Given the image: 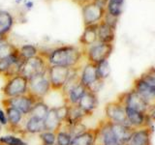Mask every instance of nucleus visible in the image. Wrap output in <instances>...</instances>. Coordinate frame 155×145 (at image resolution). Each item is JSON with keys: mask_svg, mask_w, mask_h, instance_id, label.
Returning <instances> with one entry per match:
<instances>
[{"mask_svg": "<svg viewBox=\"0 0 155 145\" xmlns=\"http://www.w3.org/2000/svg\"><path fill=\"white\" fill-rule=\"evenodd\" d=\"M82 56L84 52L79 47L67 45L53 48L48 53L47 56L43 57L46 58L50 66H61L74 69L80 64Z\"/></svg>", "mask_w": 155, "mask_h": 145, "instance_id": "nucleus-1", "label": "nucleus"}, {"mask_svg": "<svg viewBox=\"0 0 155 145\" xmlns=\"http://www.w3.org/2000/svg\"><path fill=\"white\" fill-rule=\"evenodd\" d=\"M51 91V87L48 72L45 74L34 76L28 79V94L38 101H44Z\"/></svg>", "mask_w": 155, "mask_h": 145, "instance_id": "nucleus-2", "label": "nucleus"}, {"mask_svg": "<svg viewBox=\"0 0 155 145\" xmlns=\"http://www.w3.org/2000/svg\"><path fill=\"white\" fill-rule=\"evenodd\" d=\"M1 91L4 99L25 95L28 93V79L21 75L10 77L7 79Z\"/></svg>", "mask_w": 155, "mask_h": 145, "instance_id": "nucleus-3", "label": "nucleus"}, {"mask_svg": "<svg viewBox=\"0 0 155 145\" xmlns=\"http://www.w3.org/2000/svg\"><path fill=\"white\" fill-rule=\"evenodd\" d=\"M48 67L50 65L48 64L46 58L39 54L35 57L29 58V59L23 61L21 67V71H19V75L29 79L34 76L45 74L48 72Z\"/></svg>", "mask_w": 155, "mask_h": 145, "instance_id": "nucleus-4", "label": "nucleus"}, {"mask_svg": "<svg viewBox=\"0 0 155 145\" xmlns=\"http://www.w3.org/2000/svg\"><path fill=\"white\" fill-rule=\"evenodd\" d=\"M116 100L119 101L124 105V108H128L131 109L140 111L143 113H148L149 108L143 99L140 97L134 89L123 92L118 95Z\"/></svg>", "mask_w": 155, "mask_h": 145, "instance_id": "nucleus-5", "label": "nucleus"}, {"mask_svg": "<svg viewBox=\"0 0 155 145\" xmlns=\"http://www.w3.org/2000/svg\"><path fill=\"white\" fill-rule=\"evenodd\" d=\"M95 129L93 145H121L110 129V121L103 119Z\"/></svg>", "mask_w": 155, "mask_h": 145, "instance_id": "nucleus-6", "label": "nucleus"}, {"mask_svg": "<svg viewBox=\"0 0 155 145\" xmlns=\"http://www.w3.org/2000/svg\"><path fill=\"white\" fill-rule=\"evenodd\" d=\"M114 47L111 44L106 43H95L88 47L86 50V58L89 63L97 65L105 60H108L113 52Z\"/></svg>", "mask_w": 155, "mask_h": 145, "instance_id": "nucleus-7", "label": "nucleus"}, {"mask_svg": "<svg viewBox=\"0 0 155 145\" xmlns=\"http://www.w3.org/2000/svg\"><path fill=\"white\" fill-rule=\"evenodd\" d=\"M37 102H39L37 99H35L34 97H32L31 95H29L27 93L25 95L14 97V98L3 99L1 101V104L3 105V108L7 105L13 106V108L21 111L24 116H26L31 112L34 105H35Z\"/></svg>", "mask_w": 155, "mask_h": 145, "instance_id": "nucleus-8", "label": "nucleus"}, {"mask_svg": "<svg viewBox=\"0 0 155 145\" xmlns=\"http://www.w3.org/2000/svg\"><path fill=\"white\" fill-rule=\"evenodd\" d=\"M71 68L61 66H50L48 70V76L50 79L51 91H60L64 86L68 77L72 72Z\"/></svg>", "mask_w": 155, "mask_h": 145, "instance_id": "nucleus-9", "label": "nucleus"}, {"mask_svg": "<svg viewBox=\"0 0 155 145\" xmlns=\"http://www.w3.org/2000/svg\"><path fill=\"white\" fill-rule=\"evenodd\" d=\"M105 119L111 123L128 124L124 105L119 101L114 100L108 103L105 106Z\"/></svg>", "mask_w": 155, "mask_h": 145, "instance_id": "nucleus-10", "label": "nucleus"}, {"mask_svg": "<svg viewBox=\"0 0 155 145\" xmlns=\"http://www.w3.org/2000/svg\"><path fill=\"white\" fill-rule=\"evenodd\" d=\"M104 16V8L98 6L94 2H88L82 5V18L84 26L96 24Z\"/></svg>", "mask_w": 155, "mask_h": 145, "instance_id": "nucleus-11", "label": "nucleus"}, {"mask_svg": "<svg viewBox=\"0 0 155 145\" xmlns=\"http://www.w3.org/2000/svg\"><path fill=\"white\" fill-rule=\"evenodd\" d=\"M148 105L149 110L155 106V87L148 85L139 77L134 81L133 88Z\"/></svg>", "mask_w": 155, "mask_h": 145, "instance_id": "nucleus-12", "label": "nucleus"}, {"mask_svg": "<svg viewBox=\"0 0 155 145\" xmlns=\"http://www.w3.org/2000/svg\"><path fill=\"white\" fill-rule=\"evenodd\" d=\"M126 117H127L128 124L135 130L147 128L151 126V120L149 118L148 113H143L140 111L125 108Z\"/></svg>", "mask_w": 155, "mask_h": 145, "instance_id": "nucleus-13", "label": "nucleus"}, {"mask_svg": "<svg viewBox=\"0 0 155 145\" xmlns=\"http://www.w3.org/2000/svg\"><path fill=\"white\" fill-rule=\"evenodd\" d=\"M152 135H153L152 126L135 130L125 145H151Z\"/></svg>", "mask_w": 155, "mask_h": 145, "instance_id": "nucleus-14", "label": "nucleus"}, {"mask_svg": "<svg viewBox=\"0 0 155 145\" xmlns=\"http://www.w3.org/2000/svg\"><path fill=\"white\" fill-rule=\"evenodd\" d=\"M98 105H99V101L97 94L89 90H86V92L81 98L77 105L84 111L86 117H88V116H91L94 113V111L98 108Z\"/></svg>", "mask_w": 155, "mask_h": 145, "instance_id": "nucleus-15", "label": "nucleus"}, {"mask_svg": "<svg viewBox=\"0 0 155 145\" xmlns=\"http://www.w3.org/2000/svg\"><path fill=\"white\" fill-rule=\"evenodd\" d=\"M4 109L8 121V130L17 133V130H21L19 134H21V125L24 119V115L19 110L10 105L4 106Z\"/></svg>", "mask_w": 155, "mask_h": 145, "instance_id": "nucleus-16", "label": "nucleus"}, {"mask_svg": "<svg viewBox=\"0 0 155 145\" xmlns=\"http://www.w3.org/2000/svg\"><path fill=\"white\" fill-rule=\"evenodd\" d=\"M45 130L44 120L31 115L24 116L21 125V134H39Z\"/></svg>", "mask_w": 155, "mask_h": 145, "instance_id": "nucleus-17", "label": "nucleus"}, {"mask_svg": "<svg viewBox=\"0 0 155 145\" xmlns=\"http://www.w3.org/2000/svg\"><path fill=\"white\" fill-rule=\"evenodd\" d=\"M110 129L113 130L116 139L118 140V142L121 145H125L126 142L128 141L129 137H131V134L135 130V129L133 127H131L130 125H126V124H118V123H111V122H110Z\"/></svg>", "mask_w": 155, "mask_h": 145, "instance_id": "nucleus-18", "label": "nucleus"}, {"mask_svg": "<svg viewBox=\"0 0 155 145\" xmlns=\"http://www.w3.org/2000/svg\"><path fill=\"white\" fill-rule=\"evenodd\" d=\"M98 79H100L97 75L96 65L88 62L84 67V69L81 70V72L80 74V82L84 86H85L87 89L92 83H94Z\"/></svg>", "mask_w": 155, "mask_h": 145, "instance_id": "nucleus-19", "label": "nucleus"}, {"mask_svg": "<svg viewBox=\"0 0 155 145\" xmlns=\"http://www.w3.org/2000/svg\"><path fill=\"white\" fill-rule=\"evenodd\" d=\"M44 125H45V130L57 133L62 126V121L59 119L56 112V106H51L50 110L44 119Z\"/></svg>", "mask_w": 155, "mask_h": 145, "instance_id": "nucleus-20", "label": "nucleus"}, {"mask_svg": "<svg viewBox=\"0 0 155 145\" xmlns=\"http://www.w3.org/2000/svg\"><path fill=\"white\" fill-rule=\"evenodd\" d=\"M69 105V108H68V114L65 121L62 124L67 126V127H70L75 124L81 123L84 121V118H86V115L84 113L79 106L77 105Z\"/></svg>", "mask_w": 155, "mask_h": 145, "instance_id": "nucleus-21", "label": "nucleus"}, {"mask_svg": "<svg viewBox=\"0 0 155 145\" xmlns=\"http://www.w3.org/2000/svg\"><path fill=\"white\" fill-rule=\"evenodd\" d=\"M97 35H98V41L100 43L111 44V42L114 40V27L105 21L101 22L98 24Z\"/></svg>", "mask_w": 155, "mask_h": 145, "instance_id": "nucleus-22", "label": "nucleus"}, {"mask_svg": "<svg viewBox=\"0 0 155 145\" xmlns=\"http://www.w3.org/2000/svg\"><path fill=\"white\" fill-rule=\"evenodd\" d=\"M97 29H98V24H92V25L85 26L84 31L80 38V43L81 46L90 47L98 41Z\"/></svg>", "mask_w": 155, "mask_h": 145, "instance_id": "nucleus-23", "label": "nucleus"}, {"mask_svg": "<svg viewBox=\"0 0 155 145\" xmlns=\"http://www.w3.org/2000/svg\"><path fill=\"white\" fill-rule=\"evenodd\" d=\"M14 26V18L7 11H0V37L8 36Z\"/></svg>", "mask_w": 155, "mask_h": 145, "instance_id": "nucleus-24", "label": "nucleus"}, {"mask_svg": "<svg viewBox=\"0 0 155 145\" xmlns=\"http://www.w3.org/2000/svg\"><path fill=\"white\" fill-rule=\"evenodd\" d=\"M95 129H87L85 132L73 137L71 145H93Z\"/></svg>", "mask_w": 155, "mask_h": 145, "instance_id": "nucleus-25", "label": "nucleus"}, {"mask_svg": "<svg viewBox=\"0 0 155 145\" xmlns=\"http://www.w3.org/2000/svg\"><path fill=\"white\" fill-rule=\"evenodd\" d=\"M86 87L84 86L81 83H79L78 84L74 89H73L69 94H68V96L66 97L65 99H63V101H64V104L66 105H78V103H79V101L81 100V98L82 96H84V94L86 92Z\"/></svg>", "mask_w": 155, "mask_h": 145, "instance_id": "nucleus-26", "label": "nucleus"}, {"mask_svg": "<svg viewBox=\"0 0 155 145\" xmlns=\"http://www.w3.org/2000/svg\"><path fill=\"white\" fill-rule=\"evenodd\" d=\"M21 60H23V59L19 56L18 47H17L16 50H14L11 54L0 60V76H4L5 72L8 71L10 66H11L13 63H16L18 61H21Z\"/></svg>", "mask_w": 155, "mask_h": 145, "instance_id": "nucleus-27", "label": "nucleus"}, {"mask_svg": "<svg viewBox=\"0 0 155 145\" xmlns=\"http://www.w3.org/2000/svg\"><path fill=\"white\" fill-rule=\"evenodd\" d=\"M48 110H50V106H48L44 101H39L34 105L33 108L31 110V112L29 113V115L34 116V117L39 118L41 120H44L46 118Z\"/></svg>", "mask_w": 155, "mask_h": 145, "instance_id": "nucleus-28", "label": "nucleus"}, {"mask_svg": "<svg viewBox=\"0 0 155 145\" xmlns=\"http://www.w3.org/2000/svg\"><path fill=\"white\" fill-rule=\"evenodd\" d=\"M18 53L23 60L29 59V58L35 57L39 55V50L36 46L34 45H23L21 47H18Z\"/></svg>", "mask_w": 155, "mask_h": 145, "instance_id": "nucleus-29", "label": "nucleus"}, {"mask_svg": "<svg viewBox=\"0 0 155 145\" xmlns=\"http://www.w3.org/2000/svg\"><path fill=\"white\" fill-rule=\"evenodd\" d=\"M16 48L17 47L9 42L7 36L0 37V60L10 55L14 50H16Z\"/></svg>", "mask_w": 155, "mask_h": 145, "instance_id": "nucleus-30", "label": "nucleus"}, {"mask_svg": "<svg viewBox=\"0 0 155 145\" xmlns=\"http://www.w3.org/2000/svg\"><path fill=\"white\" fill-rule=\"evenodd\" d=\"M123 0H109L108 11L110 16L114 18H117L122 11Z\"/></svg>", "mask_w": 155, "mask_h": 145, "instance_id": "nucleus-31", "label": "nucleus"}, {"mask_svg": "<svg viewBox=\"0 0 155 145\" xmlns=\"http://www.w3.org/2000/svg\"><path fill=\"white\" fill-rule=\"evenodd\" d=\"M72 135L67 130L60 128L56 133V145H71Z\"/></svg>", "mask_w": 155, "mask_h": 145, "instance_id": "nucleus-32", "label": "nucleus"}, {"mask_svg": "<svg viewBox=\"0 0 155 145\" xmlns=\"http://www.w3.org/2000/svg\"><path fill=\"white\" fill-rule=\"evenodd\" d=\"M96 69H97V75L100 79L104 80L106 79H108L110 74V68L108 60H105L103 62L99 63V64L96 65Z\"/></svg>", "mask_w": 155, "mask_h": 145, "instance_id": "nucleus-33", "label": "nucleus"}, {"mask_svg": "<svg viewBox=\"0 0 155 145\" xmlns=\"http://www.w3.org/2000/svg\"><path fill=\"white\" fill-rule=\"evenodd\" d=\"M0 143L3 145H27L21 137H18L16 135L9 134L0 137Z\"/></svg>", "mask_w": 155, "mask_h": 145, "instance_id": "nucleus-34", "label": "nucleus"}, {"mask_svg": "<svg viewBox=\"0 0 155 145\" xmlns=\"http://www.w3.org/2000/svg\"><path fill=\"white\" fill-rule=\"evenodd\" d=\"M39 138L42 141V145H55L56 144V133L44 130L39 134Z\"/></svg>", "mask_w": 155, "mask_h": 145, "instance_id": "nucleus-35", "label": "nucleus"}, {"mask_svg": "<svg viewBox=\"0 0 155 145\" xmlns=\"http://www.w3.org/2000/svg\"><path fill=\"white\" fill-rule=\"evenodd\" d=\"M139 79L144 81L148 85L155 87V68L154 67L149 68L148 70H147L143 74H142L139 76Z\"/></svg>", "mask_w": 155, "mask_h": 145, "instance_id": "nucleus-36", "label": "nucleus"}, {"mask_svg": "<svg viewBox=\"0 0 155 145\" xmlns=\"http://www.w3.org/2000/svg\"><path fill=\"white\" fill-rule=\"evenodd\" d=\"M68 108H69V105H66V104H63L60 106H56V112L59 119L62 121V123L64 122L66 117H67V114H68Z\"/></svg>", "mask_w": 155, "mask_h": 145, "instance_id": "nucleus-37", "label": "nucleus"}, {"mask_svg": "<svg viewBox=\"0 0 155 145\" xmlns=\"http://www.w3.org/2000/svg\"><path fill=\"white\" fill-rule=\"evenodd\" d=\"M0 124L4 126V127H7L8 126L6 113H5V110H3L2 108H0Z\"/></svg>", "mask_w": 155, "mask_h": 145, "instance_id": "nucleus-38", "label": "nucleus"}, {"mask_svg": "<svg viewBox=\"0 0 155 145\" xmlns=\"http://www.w3.org/2000/svg\"><path fill=\"white\" fill-rule=\"evenodd\" d=\"M148 115H149L150 120H151V122H155V106L149 110Z\"/></svg>", "mask_w": 155, "mask_h": 145, "instance_id": "nucleus-39", "label": "nucleus"}, {"mask_svg": "<svg viewBox=\"0 0 155 145\" xmlns=\"http://www.w3.org/2000/svg\"><path fill=\"white\" fill-rule=\"evenodd\" d=\"M75 2H77L78 4H80V5H84L86 3H88L90 0H74Z\"/></svg>", "mask_w": 155, "mask_h": 145, "instance_id": "nucleus-40", "label": "nucleus"}, {"mask_svg": "<svg viewBox=\"0 0 155 145\" xmlns=\"http://www.w3.org/2000/svg\"><path fill=\"white\" fill-rule=\"evenodd\" d=\"M1 130H2V125L0 124V132H1Z\"/></svg>", "mask_w": 155, "mask_h": 145, "instance_id": "nucleus-41", "label": "nucleus"}, {"mask_svg": "<svg viewBox=\"0 0 155 145\" xmlns=\"http://www.w3.org/2000/svg\"><path fill=\"white\" fill-rule=\"evenodd\" d=\"M0 145H3V144H1V143H0Z\"/></svg>", "mask_w": 155, "mask_h": 145, "instance_id": "nucleus-42", "label": "nucleus"}, {"mask_svg": "<svg viewBox=\"0 0 155 145\" xmlns=\"http://www.w3.org/2000/svg\"><path fill=\"white\" fill-rule=\"evenodd\" d=\"M55 145H56V144H55Z\"/></svg>", "mask_w": 155, "mask_h": 145, "instance_id": "nucleus-43", "label": "nucleus"}]
</instances>
